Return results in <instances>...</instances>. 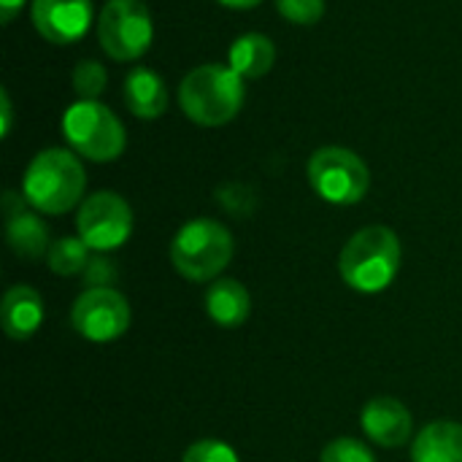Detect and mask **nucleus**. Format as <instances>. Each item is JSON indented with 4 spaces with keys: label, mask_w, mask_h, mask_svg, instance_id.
Returning a JSON list of instances; mask_svg holds the SVG:
<instances>
[{
    "label": "nucleus",
    "mask_w": 462,
    "mask_h": 462,
    "mask_svg": "<svg viewBox=\"0 0 462 462\" xmlns=\"http://www.w3.org/2000/svg\"><path fill=\"white\" fill-rule=\"evenodd\" d=\"M84 189H87V173L81 160L70 149L38 152L30 160L22 181V195L27 206L49 217H60L73 206L84 203L81 200Z\"/></svg>",
    "instance_id": "f257e3e1"
},
{
    "label": "nucleus",
    "mask_w": 462,
    "mask_h": 462,
    "mask_svg": "<svg viewBox=\"0 0 462 462\" xmlns=\"http://www.w3.org/2000/svg\"><path fill=\"white\" fill-rule=\"evenodd\" d=\"M401 271V241L384 225L357 230L338 257V273L360 295L384 292Z\"/></svg>",
    "instance_id": "f03ea898"
},
{
    "label": "nucleus",
    "mask_w": 462,
    "mask_h": 462,
    "mask_svg": "<svg viewBox=\"0 0 462 462\" xmlns=\"http://www.w3.org/2000/svg\"><path fill=\"white\" fill-rule=\"evenodd\" d=\"M244 79L230 65H198L179 84V106L187 119L200 127H222L233 122L244 106Z\"/></svg>",
    "instance_id": "7ed1b4c3"
},
{
    "label": "nucleus",
    "mask_w": 462,
    "mask_h": 462,
    "mask_svg": "<svg viewBox=\"0 0 462 462\" xmlns=\"http://www.w3.org/2000/svg\"><path fill=\"white\" fill-rule=\"evenodd\" d=\"M233 236L217 219H189L171 241V263L189 282H214L233 260Z\"/></svg>",
    "instance_id": "20e7f679"
},
{
    "label": "nucleus",
    "mask_w": 462,
    "mask_h": 462,
    "mask_svg": "<svg viewBox=\"0 0 462 462\" xmlns=\"http://www.w3.org/2000/svg\"><path fill=\"white\" fill-rule=\"evenodd\" d=\"M62 135L68 146L92 162H111L125 152L127 135L119 116L97 100H76L62 114Z\"/></svg>",
    "instance_id": "39448f33"
},
{
    "label": "nucleus",
    "mask_w": 462,
    "mask_h": 462,
    "mask_svg": "<svg viewBox=\"0 0 462 462\" xmlns=\"http://www.w3.org/2000/svg\"><path fill=\"white\" fill-rule=\"evenodd\" d=\"M309 181L314 192L333 206H355L368 195L371 171L346 146H322L309 160Z\"/></svg>",
    "instance_id": "423d86ee"
},
{
    "label": "nucleus",
    "mask_w": 462,
    "mask_h": 462,
    "mask_svg": "<svg viewBox=\"0 0 462 462\" xmlns=\"http://www.w3.org/2000/svg\"><path fill=\"white\" fill-rule=\"evenodd\" d=\"M154 38V22L143 0H108L97 16V41L116 62L141 60Z\"/></svg>",
    "instance_id": "0eeeda50"
},
{
    "label": "nucleus",
    "mask_w": 462,
    "mask_h": 462,
    "mask_svg": "<svg viewBox=\"0 0 462 462\" xmlns=\"http://www.w3.org/2000/svg\"><path fill=\"white\" fill-rule=\"evenodd\" d=\"M79 238L97 254L114 252L127 244L133 236V208L116 192H95L89 195L76 214Z\"/></svg>",
    "instance_id": "6e6552de"
},
{
    "label": "nucleus",
    "mask_w": 462,
    "mask_h": 462,
    "mask_svg": "<svg viewBox=\"0 0 462 462\" xmlns=\"http://www.w3.org/2000/svg\"><path fill=\"white\" fill-rule=\"evenodd\" d=\"M73 330L92 344H111L122 338L133 322L130 303L114 287L84 290L70 309Z\"/></svg>",
    "instance_id": "1a4fd4ad"
},
{
    "label": "nucleus",
    "mask_w": 462,
    "mask_h": 462,
    "mask_svg": "<svg viewBox=\"0 0 462 462\" xmlns=\"http://www.w3.org/2000/svg\"><path fill=\"white\" fill-rule=\"evenodd\" d=\"M30 19L49 43H76L92 24V0H32Z\"/></svg>",
    "instance_id": "9d476101"
},
{
    "label": "nucleus",
    "mask_w": 462,
    "mask_h": 462,
    "mask_svg": "<svg viewBox=\"0 0 462 462\" xmlns=\"http://www.w3.org/2000/svg\"><path fill=\"white\" fill-rule=\"evenodd\" d=\"M24 195L19 198L16 192H5L3 208H5V238L8 246L16 257L22 260H38L49 254V227L41 222L35 211L24 206Z\"/></svg>",
    "instance_id": "9b49d317"
},
{
    "label": "nucleus",
    "mask_w": 462,
    "mask_h": 462,
    "mask_svg": "<svg viewBox=\"0 0 462 462\" xmlns=\"http://www.w3.org/2000/svg\"><path fill=\"white\" fill-rule=\"evenodd\" d=\"M360 425H363V433L374 444L390 447V449H398V447L409 444L411 433H414L411 411L398 398H387V395H379V398H374V401H368L363 406Z\"/></svg>",
    "instance_id": "f8f14e48"
},
{
    "label": "nucleus",
    "mask_w": 462,
    "mask_h": 462,
    "mask_svg": "<svg viewBox=\"0 0 462 462\" xmlns=\"http://www.w3.org/2000/svg\"><path fill=\"white\" fill-rule=\"evenodd\" d=\"M0 319L11 341H27L43 325V298L27 284H16L3 298Z\"/></svg>",
    "instance_id": "ddd939ff"
},
{
    "label": "nucleus",
    "mask_w": 462,
    "mask_h": 462,
    "mask_svg": "<svg viewBox=\"0 0 462 462\" xmlns=\"http://www.w3.org/2000/svg\"><path fill=\"white\" fill-rule=\"evenodd\" d=\"M125 103L138 119H157L168 111V87L160 73L138 65L125 79Z\"/></svg>",
    "instance_id": "4468645a"
},
{
    "label": "nucleus",
    "mask_w": 462,
    "mask_h": 462,
    "mask_svg": "<svg viewBox=\"0 0 462 462\" xmlns=\"http://www.w3.org/2000/svg\"><path fill=\"white\" fill-rule=\"evenodd\" d=\"M252 298L236 279H217L206 290V314L219 328H238L249 319Z\"/></svg>",
    "instance_id": "2eb2a0df"
},
{
    "label": "nucleus",
    "mask_w": 462,
    "mask_h": 462,
    "mask_svg": "<svg viewBox=\"0 0 462 462\" xmlns=\"http://www.w3.org/2000/svg\"><path fill=\"white\" fill-rule=\"evenodd\" d=\"M414 462H462V425L439 420L422 428L411 444Z\"/></svg>",
    "instance_id": "dca6fc26"
},
{
    "label": "nucleus",
    "mask_w": 462,
    "mask_h": 462,
    "mask_svg": "<svg viewBox=\"0 0 462 462\" xmlns=\"http://www.w3.org/2000/svg\"><path fill=\"white\" fill-rule=\"evenodd\" d=\"M276 62V46L263 32H244L233 41L227 51V65L241 79H260L265 76Z\"/></svg>",
    "instance_id": "f3484780"
},
{
    "label": "nucleus",
    "mask_w": 462,
    "mask_h": 462,
    "mask_svg": "<svg viewBox=\"0 0 462 462\" xmlns=\"http://www.w3.org/2000/svg\"><path fill=\"white\" fill-rule=\"evenodd\" d=\"M89 246L76 236V238H60L51 244L49 254H46V263L51 268V273L57 276H76V273H84L87 265H89Z\"/></svg>",
    "instance_id": "a211bd4d"
},
{
    "label": "nucleus",
    "mask_w": 462,
    "mask_h": 462,
    "mask_svg": "<svg viewBox=\"0 0 462 462\" xmlns=\"http://www.w3.org/2000/svg\"><path fill=\"white\" fill-rule=\"evenodd\" d=\"M70 81H73V92L79 95V100H97V95L106 89L108 73H106L103 62H97V60H81L73 68Z\"/></svg>",
    "instance_id": "6ab92c4d"
},
{
    "label": "nucleus",
    "mask_w": 462,
    "mask_h": 462,
    "mask_svg": "<svg viewBox=\"0 0 462 462\" xmlns=\"http://www.w3.org/2000/svg\"><path fill=\"white\" fill-rule=\"evenodd\" d=\"M319 462H376L374 452L357 441V439H333L325 449Z\"/></svg>",
    "instance_id": "aec40b11"
},
{
    "label": "nucleus",
    "mask_w": 462,
    "mask_h": 462,
    "mask_svg": "<svg viewBox=\"0 0 462 462\" xmlns=\"http://www.w3.org/2000/svg\"><path fill=\"white\" fill-rule=\"evenodd\" d=\"M276 11L292 24H317L325 16V0H273Z\"/></svg>",
    "instance_id": "412c9836"
},
{
    "label": "nucleus",
    "mask_w": 462,
    "mask_h": 462,
    "mask_svg": "<svg viewBox=\"0 0 462 462\" xmlns=\"http://www.w3.org/2000/svg\"><path fill=\"white\" fill-rule=\"evenodd\" d=\"M181 462H241L238 460V452L219 441V439H203V441H195L187 452Z\"/></svg>",
    "instance_id": "4be33fe9"
},
{
    "label": "nucleus",
    "mask_w": 462,
    "mask_h": 462,
    "mask_svg": "<svg viewBox=\"0 0 462 462\" xmlns=\"http://www.w3.org/2000/svg\"><path fill=\"white\" fill-rule=\"evenodd\" d=\"M116 279V271H114V263H108L106 257H92L87 271H84V282L89 287H111Z\"/></svg>",
    "instance_id": "5701e85b"
},
{
    "label": "nucleus",
    "mask_w": 462,
    "mask_h": 462,
    "mask_svg": "<svg viewBox=\"0 0 462 462\" xmlns=\"http://www.w3.org/2000/svg\"><path fill=\"white\" fill-rule=\"evenodd\" d=\"M22 5H24V0H0V19H3V24H11L14 16L22 11Z\"/></svg>",
    "instance_id": "b1692460"
},
{
    "label": "nucleus",
    "mask_w": 462,
    "mask_h": 462,
    "mask_svg": "<svg viewBox=\"0 0 462 462\" xmlns=\"http://www.w3.org/2000/svg\"><path fill=\"white\" fill-rule=\"evenodd\" d=\"M0 108H3V130H0V133H3V138H5V135L11 133V116H14V114H11V97H8V89H3V92H0Z\"/></svg>",
    "instance_id": "393cba45"
},
{
    "label": "nucleus",
    "mask_w": 462,
    "mask_h": 462,
    "mask_svg": "<svg viewBox=\"0 0 462 462\" xmlns=\"http://www.w3.org/2000/svg\"><path fill=\"white\" fill-rule=\"evenodd\" d=\"M217 3H222V5H227V8H238V11H244V8H254V5H260L263 0H217Z\"/></svg>",
    "instance_id": "a878e982"
}]
</instances>
